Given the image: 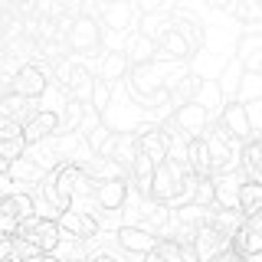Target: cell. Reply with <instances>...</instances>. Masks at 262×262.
Segmentation results:
<instances>
[{
    "label": "cell",
    "mask_w": 262,
    "mask_h": 262,
    "mask_svg": "<svg viewBox=\"0 0 262 262\" xmlns=\"http://www.w3.org/2000/svg\"><path fill=\"white\" fill-rule=\"evenodd\" d=\"M13 236L23 239L27 246H33L39 256H53V252L59 249V243H62V233H59V226H56V220L53 216H36V213L23 220Z\"/></svg>",
    "instance_id": "1"
},
{
    "label": "cell",
    "mask_w": 262,
    "mask_h": 262,
    "mask_svg": "<svg viewBox=\"0 0 262 262\" xmlns=\"http://www.w3.org/2000/svg\"><path fill=\"white\" fill-rule=\"evenodd\" d=\"M187 170L174 161H161L154 164V177H151V200L161 203V207H170L177 200V190H180V180H184Z\"/></svg>",
    "instance_id": "2"
},
{
    "label": "cell",
    "mask_w": 262,
    "mask_h": 262,
    "mask_svg": "<svg viewBox=\"0 0 262 262\" xmlns=\"http://www.w3.org/2000/svg\"><path fill=\"white\" fill-rule=\"evenodd\" d=\"M56 226H59V233L62 236H69L72 243H85V239H92V236L98 233V220L92 216V213H85V210H62L59 216H56Z\"/></svg>",
    "instance_id": "3"
},
{
    "label": "cell",
    "mask_w": 262,
    "mask_h": 262,
    "mask_svg": "<svg viewBox=\"0 0 262 262\" xmlns=\"http://www.w3.org/2000/svg\"><path fill=\"white\" fill-rule=\"evenodd\" d=\"M56 128H59V115L49 112V108H36L20 125V141H23V147H33V144L46 141V138H53Z\"/></svg>",
    "instance_id": "4"
},
{
    "label": "cell",
    "mask_w": 262,
    "mask_h": 262,
    "mask_svg": "<svg viewBox=\"0 0 262 262\" xmlns=\"http://www.w3.org/2000/svg\"><path fill=\"white\" fill-rule=\"evenodd\" d=\"M33 200L27 193H0V233H16V226L33 216Z\"/></svg>",
    "instance_id": "5"
},
{
    "label": "cell",
    "mask_w": 262,
    "mask_h": 262,
    "mask_svg": "<svg viewBox=\"0 0 262 262\" xmlns=\"http://www.w3.org/2000/svg\"><path fill=\"white\" fill-rule=\"evenodd\" d=\"M10 92L20 95V98H27V102H33V98L46 95V76L36 69V66L23 62L20 69L13 72V79H10Z\"/></svg>",
    "instance_id": "6"
},
{
    "label": "cell",
    "mask_w": 262,
    "mask_h": 262,
    "mask_svg": "<svg viewBox=\"0 0 262 262\" xmlns=\"http://www.w3.org/2000/svg\"><path fill=\"white\" fill-rule=\"evenodd\" d=\"M246 180V174L239 167L236 170H220V174L210 177L213 184V203L223 210H236V193H239V184Z\"/></svg>",
    "instance_id": "7"
},
{
    "label": "cell",
    "mask_w": 262,
    "mask_h": 262,
    "mask_svg": "<svg viewBox=\"0 0 262 262\" xmlns=\"http://www.w3.org/2000/svg\"><path fill=\"white\" fill-rule=\"evenodd\" d=\"M98 43H102V27H98L92 16H79V20H72L69 33H66V46L79 49V53H89V49H95Z\"/></svg>",
    "instance_id": "8"
},
{
    "label": "cell",
    "mask_w": 262,
    "mask_h": 262,
    "mask_svg": "<svg viewBox=\"0 0 262 262\" xmlns=\"http://www.w3.org/2000/svg\"><path fill=\"white\" fill-rule=\"evenodd\" d=\"M239 170L246 180L262 184V131H252L246 141H239Z\"/></svg>",
    "instance_id": "9"
},
{
    "label": "cell",
    "mask_w": 262,
    "mask_h": 262,
    "mask_svg": "<svg viewBox=\"0 0 262 262\" xmlns=\"http://www.w3.org/2000/svg\"><path fill=\"white\" fill-rule=\"evenodd\" d=\"M236 62L246 76H259L262 72V36L259 33H246L236 43Z\"/></svg>",
    "instance_id": "10"
},
{
    "label": "cell",
    "mask_w": 262,
    "mask_h": 262,
    "mask_svg": "<svg viewBox=\"0 0 262 262\" xmlns=\"http://www.w3.org/2000/svg\"><path fill=\"white\" fill-rule=\"evenodd\" d=\"M220 128H223V135L233 138V141H246V138L252 135L243 102H229V105H223V112H220Z\"/></svg>",
    "instance_id": "11"
},
{
    "label": "cell",
    "mask_w": 262,
    "mask_h": 262,
    "mask_svg": "<svg viewBox=\"0 0 262 262\" xmlns=\"http://www.w3.org/2000/svg\"><path fill=\"white\" fill-rule=\"evenodd\" d=\"M190 246H193V256H196V262H210L213 256H216V252L229 249V239H226V236H220L213 226H200V229L193 233Z\"/></svg>",
    "instance_id": "12"
},
{
    "label": "cell",
    "mask_w": 262,
    "mask_h": 262,
    "mask_svg": "<svg viewBox=\"0 0 262 262\" xmlns=\"http://www.w3.org/2000/svg\"><path fill=\"white\" fill-rule=\"evenodd\" d=\"M95 187V203L102 210H121L128 200V180H98Z\"/></svg>",
    "instance_id": "13"
},
{
    "label": "cell",
    "mask_w": 262,
    "mask_h": 262,
    "mask_svg": "<svg viewBox=\"0 0 262 262\" xmlns=\"http://www.w3.org/2000/svg\"><path fill=\"white\" fill-rule=\"evenodd\" d=\"M118 243L125 246L128 252H141L144 256V252H151L154 246H158V236H154L151 229H144V226H128L125 223L118 229Z\"/></svg>",
    "instance_id": "14"
},
{
    "label": "cell",
    "mask_w": 262,
    "mask_h": 262,
    "mask_svg": "<svg viewBox=\"0 0 262 262\" xmlns=\"http://www.w3.org/2000/svg\"><path fill=\"white\" fill-rule=\"evenodd\" d=\"M243 76H246V72L239 69V62H236V59H229V62L223 66V72H220V79H213V82H216V89H220V95H223V102H226V105L239 98Z\"/></svg>",
    "instance_id": "15"
},
{
    "label": "cell",
    "mask_w": 262,
    "mask_h": 262,
    "mask_svg": "<svg viewBox=\"0 0 262 262\" xmlns=\"http://www.w3.org/2000/svg\"><path fill=\"white\" fill-rule=\"evenodd\" d=\"M151 177H154V164L147 161L141 151H138V158L131 161V167H128L125 180H131V184H135V190L141 193V196H147V200H151Z\"/></svg>",
    "instance_id": "16"
},
{
    "label": "cell",
    "mask_w": 262,
    "mask_h": 262,
    "mask_svg": "<svg viewBox=\"0 0 262 262\" xmlns=\"http://www.w3.org/2000/svg\"><path fill=\"white\" fill-rule=\"evenodd\" d=\"M243 220L246 216H243L239 210H223V207H216V203H213V207H210V223L207 226H213L220 236H226V239H233V233L243 226Z\"/></svg>",
    "instance_id": "17"
},
{
    "label": "cell",
    "mask_w": 262,
    "mask_h": 262,
    "mask_svg": "<svg viewBox=\"0 0 262 262\" xmlns=\"http://www.w3.org/2000/svg\"><path fill=\"white\" fill-rule=\"evenodd\" d=\"M154 53H158V46L151 43V39L147 36H141V33H138V36H131L128 39V46H125V62L131 66V69H135V66H147V62H154Z\"/></svg>",
    "instance_id": "18"
},
{
    "label": "cell",
    "mask_w": 262,
    "mask_h": 262,
    "mask_svg": "<svg viewBox=\"0 0 262 262\" xmlns=\"http://www.w3.org/2000/svg\"><path fill=\"white\" fill-rule=\"evenodd\" d=\"M236 210H239L243 216H256V213H262V184H256V180H243L239 193H236Z\"/></svg>",
    "instance_id": "19"
},
{
    "label": "cell",
    "mask_w": 262,
    "mask_h": 262,
    "mask_svg": "<svg viewBox=\"0 0 262 262\" xmlns=\"http://www.w3.org/2000/svg\"><path fill=\"white\" fill-rule=\"evenodd\" d=\"M102 13H105V27L112 33H128L131 30V20H135V7L131 4H105Z\"/></svg>",
    "instance_id": "20"
},
{
    "label": "cell",
    "mask_w": 262,
    "mask_h": 262,
    "mask_svg": "<svg viewBox=\"0 0 262 262\" xmlns=\"http://www.w3.org/2000/svg\"><path fill=\"white\" fill-rule=\"evenodd\" d=\"M193 105H200L203 112L210 115L213 118V112H223V95H220V89H216V82H200V85H196V92H193Z\"/></svg>",
    "instance_id": "21"
},
{
    "label": "cell",
    "mask_w": 262,
    "mask_h": 262,
    "mask_svg": "<svg viewBox=\"0 0 262 262\" xmlns=\"http://www.w3.org/2000/svg\"><path fill=\"white\" fill-rule=\"evenodd\" d=\"M125 69H128V62H125V56H121V53H105L102 56V66H98V79L112 85L115 79L125 76Z\"/></svg>",
    "instance_id": "22"
},
{
    "label": "cell",
    "mask_w": 262,
    "mask_h": 262,
    "mask_svg": "<svg viewBox=\"0 0 262 262\" xmlns=\"http://www.w3.org/2000/svg\"><path fill=\"white\" fill-rule=\"evenodd\" d=\"M7 177L10 180H43V167H39L36 161H27V158H16L10 161V167H7Z\"/></svg>",
    "instance_id": "23"
},
{
    "label": "cell",
    "mask_w": 262,
    "mask_h": 262,
    "mask_svg": "<svg viewBox=\"0 0 262 262\" xmlns=\"http://www.w3.org/2000/svg\"><path fill=\"white\" fill-rule=\"evenodd\" d=\"M108 95H112V85H108V82H102V79H95L92 95H89V105H92L95 112H105V108H108Z\"/></svg>",
    "instance_id": "24"
},
{
    "label": "cell",
    "mask_w": 262,
    "mask_h": 262,
    "mask_svg": "<svg viewBox=\"0 0 262 262\" xmlns=\"http://www.w3.org/2000/svg\"><path fill=\"white\" fill-rule=\"evenodd\" d=\"M23 141H20V135L16 138H0V158L4 161H16V158H23Z\"/></svg>",
    "instance_id": "25"
},
{
    "label": "cell",
    "mask_w": 262,
    "mask_h": 262,
    "mask_svg": "<svg viewBox=\"0 0 262 262\" xmlns=\"http://www.w3.org/2000/svg\"><path fill=\"white\" fill-rule=\"evenodd\" d=\"M13 259V236L10 233H0V262Z\"/></svg>",
    "instance_id": "26"
},
{
    "label": "cell",
    "mask_w": 262,
    "mask_h": 262,
    "mask_svg": "<svg viewBox=\"0 0 262 262\" xmlns=\"http://www.w3.org/2000/svg\"><path fill=\"white\" fill-rule=\"evenodd\" d=\"M210 262H239V259H236V256H233L229 249H223V252H216V256H213Z\"/></svg>",
    "instance_id": "27"
},
{
    "label": "cell",
    "mask_w": 262,
    "mask_h": 262,
    "mask_svg": "<svg viewBox=\"0 0 262 262\" xmlns=\"http://www.w3.org/2000/svg\"><path fill=\"white\" fill-rule=\"evenodd\" d=\"M89 262H118V259L108 256V252H95V256H89Z\"/></svg>",
    "instance_id": "28"
}]
</instances>
